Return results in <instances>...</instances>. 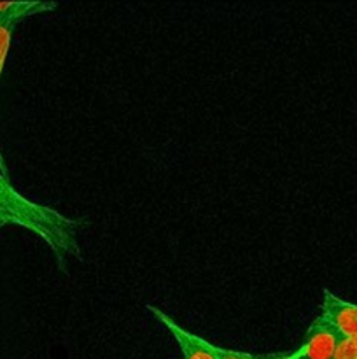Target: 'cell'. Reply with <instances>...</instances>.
Returning <instances> with one entry per match:
<instances>
[{
    "label": "cell",
    "mask_w": 357,
    "mask_h": 359,
    "mask_svg": "<svg viewBox=\"0 0 357 359\" xmlns=\"http://www.w3.org/2000/svg\"><path fill=\"white\" fill-rule=\"evenodd\" d=\"M321 316L342 335V339L357 337V305L342 300L326 290L321 304Z\"/></svg>",
    "instance_id": "4"
},
{
    "label": "cell",
    "mask_w": 357,
    "mask_h": 359,
    "mask_svg": "<svg viewBox=\"0 0 357 359\" xmlns=\"http://www.w3.org/2000/svg\"><path fill=\"white\" fill-rule=\"evenodd\" d=\"M146 309L174 337L175 344H177L178 351L182 354V359H219V347L178 326V323L174 321L168 314H164L161 309L154 307V305H147Z\"/></svg>",
    "instance_id": "2"
},
{
    "label": "cell",
    "mask_w": 357,
    "mask_h": 359,
    "mask_svg": "<svg viewBox=\"0 0 357 359\" xmlns=\"http://www.w3.org/2000/svg\"><path fill=\"white\" fill-rule=\"evenodd\" d=\"M266 359H300L298 358L296 351H290V353H268Z\"/></svg>",
    "instance_id": "9"
},
{
    "label": "cell",
    "mask_w": 357,
    "mask_h": 359,
    "mask_svg": "<svg viewBox=\"0 0 357 359\" xmlns=\"http://www.w3.org/2000/svg\"><path fill=\"white\" fill-rule=\"evenodd\" d=\"M16 23H9V21H0V77H2L4 65H6L7 53H9L10 41H13V34L16 30Z\"/></svg>",
    "instance_id": "6"
},
{
    "label": "cell",
    "mask_w": 357,
    "mask_h": 359,
    "mask_svg": "<svg viewBox=\"0 0 357 359\" xmlns=\"http://www.w3.org/2000/svg\"><path fill=\"white\" fill-rule=\"evenodd\" d=\"M342 340V335L318 314L308 326L296 354L300 359H335Z\"/></svg>",
    "instance_id": "3"
},
{
    "label": "cell",
    "mask_w": 357,
    "mask_h": 359,
    "mask_svg": "<svg viewBox=\"0 0 357 359\" xmlns=\"http://www.w3.org/2000/svg\"><path fill=\"white\" fill-rule=\"evenodd\" d=\"M219 359H266V354H252L245 351H233L219 347Z\"/></svg>",
    "instance_id": "8"
},
{
    "label": "cell",
    "mask_w": 357,
    "mask_h": 359,
    "mask_svg": "<svg viewBox=\"0 0 357 359\" xmlns=\"http://www.w3.org/2000/svg\"><path fill=\"white\" fill-rule=\"evenodd\" d=\"M0 177H7V179H9V174H7V168H6V163H4V158H2V153H0Z\"/></svg>",
    "instance_id": "10"
},
{
    "label": "cell",
    "mask_w": 357,
    "mask_h": 359,
    "mask_svg": "<svg viewBox=\"0 0 357 359\" xmlns=\"http://www.w3.org/2000/svg\"><path fill=\"white\" fill-rule=\"evenodd\" d=\"M335 359H357V337L343 339L336 351Z\"/></svg>",
    "instance_id": "7"
},
{
    "label": "cell",
    "mask_w": 357,
    "mask_h": 359,
    "mask_svg": "<svg viewBox=\"0 0 357 359\" xmlns=\"http://www.w3.org/2000/svg\"><path fill=\"white\" fill-rule=\"evenodd\" d=\"M58 9L56 2H0V21L20 25L21 21L37 14L52 13Z\"/></svg>",
    "instance_id": "5"
},
{
    "label": "cell",
    "mask_w": 357,
    "mask_h": 359,
    "mask_svg": "<svg viewBox=\"0 0 357 359\" xmlns=\"http://www.w3.org/2000/svg\"><path fill=\"white\" fill-rule=\"evenodd\" d=\"M16 224L37 235L55 256L62 270L70 259L83 258L79 244L80 223L56 209L35 203L21 195L7 177H0V228Z\"/></svg>",
    "instance_id": "1"
}]
</instances>
